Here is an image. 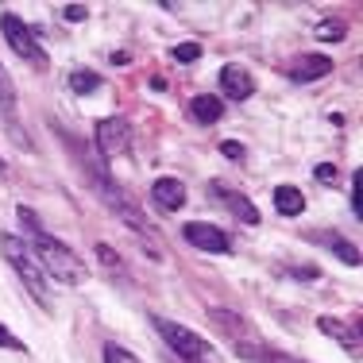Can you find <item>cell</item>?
Listing matches in <instances>:
<instances>
[{
	"mask_svg": "<svg viewBox=\"0 0 363 363\" xmlns=\"http://www.w3.org/2000/svg\"><path fill=\"white\" fill-rule=\"evenodd\" d=\"M0 252L8 255V263L16 267V274H20V282L28 286V294L39 301L43 309H50V294H47V279H43V267L31 259V252L23 247L20 236H4L0 240Z\"/></svg>",
	"mask_w": 363,
	"mask_h": 363,
	"instance_id": "obj_1",
	"label": "cell"
},
{
	"mask_svg": "<svg viewBox=\"0 0 363 363\" xmlns=\"http://www.w3.org/2000/svg\"><path fill=\"white\" fill-rule=\"evenodd\" d=\"M31 244H35L39 267H47L50 279L66 282V286L82 282V263L70 255V247H66V244H58L55 236H47V232H35V236H31Z\"/></svg>",
	"mask_w": 363,
	"mask_h": 363,
	"instance_id": "obj_2",
	"label": "cell"
},
{
	"mask_svg": "<svg viewBox=\"0 0 363 363\" xmlns=\"http://www.w3.org/2000/svg\"><path fill=\"white\" fill-rule=\"evenodd\" d=\"M0 31H4L8 47H12L16 55L23 58V62H31V66H39V70H47V55H43V47H39L35 31H31L28 23H23L20 16H16V12H4V16H0Z\"/></svg>",
	"mask_w": 363,
	"mask_h": 363,
	"instance_id": "obj_3",
	"label": "cell"
},
{
	"mask_svg": "<svg viewBox=\"0 0 363 363\" xmlns=\"http://www.w3.org/2000/svg\"><path fill=\"white\" fill-rule=\"evenodd\" d=\"M155 328H159V336L178 352L182 359H189V363L209 359V344H205L194 328H186V325H178V321H167V317H155Z\"/></svg>",
	"mask_w": 363,
	"mask_h": 363,
	"instance_id": "obj_4",
	"label": "cell"
},
{
	"mask_svg": "<svg viewBox=\"0 0 363 363\" xmlns=\"http://www.w3.org/2000/svg\"><path fill=\"white\" fill-rule=\"evenodd\" d=\"M93 140H97V151L105 155V159H116V155L132 143V124H128L124 116H105L97 124V132H93Z\"/></svg>",
	"mask_w": 363,
	"mask_h": 363,
	"instance_id": "obj_5",
	"label": "cell"
},
{
	"mask_svg": "<svg viewBox=\"0 0 363 363\" xmlns=\"http://www.w3.org/2000/svg\"><path fill=\"white\" fill-rule=\"evenodd\" d=\"M182 236H186L194 247L213 252V255H228L232 252V240L224 236V228H217V224H209V220H189L186 228H182Z\"/></svg>",
	"mask_w": 363,
	"mask_h": 363,
	"instance_id": "obj_6",
	"label": "cell"
},
{
	"mask_svg": "<svg viewBox=\"0 0 363 363\" xmlns=\"http://www.w3.org/2000/svg\"><path fill=\"white\" fill-rule=\"evenodd\" d=\"M220 89L228 101H247L255 93V77L244 70V66H220Z\"/></svg>",
	"mask_w": 363,
	"mask_h": 363,
	"instance_id": "obj_7",
	"label": "cell"
},
{
	"mask_svg": "<svg viewBox=\"0 0 363 363\" xmlns=\"http://www.w3.org/2000/svg\"><path fill=\"white\" fill-rule=\"evenodd\" d=\"M328 70H333V62H328L325 55H298L290 62V82L309 85V82H317V77H325Z\"/></svg>",
	"mask_w": 363,
	"mask_h": 363,
	"instance_id": "obj_8",
	"label": "cell"
},
{
	"mask_svg": "<svg viewBox=\"0 0 363 363\" xmlns=\"http://www.w3.org/2000/svg\"><path fill=\"white\" fill-rule=\"evenodd\" d=\"M151 201L167 213H178L182 205H186V186H182L178 178H159L151 186Z\"/></svg>",
	"mask_w": 363,
	"mask_h": 363,
	"instance_id": "obj_9",
	"label": "cell"
},
{
	"mask_svg": "<svg viewBox=\"0 0 363 363\" xmlns=\"http://www.w3.org/2000/svg\"><path fill=\"white\" fill-rule=\"evenodd\" d=\"M105 197H108V205H112V213H116L120 220L128 224V228H135V232H147V220H143V213L135 209L132 201H128L124 194H120L116 186H105Z\"/></svg>",
	"mask_w": 363,
	"mask_h": 363,
	"instance_id": "obj_10",
	"label": "cell"
},
{
	"mask_svg": "<svg viewBox=\"0 0 363 363\" xmlns=\"http://www.w3.org/2000/svg\"><path fill=\"white\" fill-rule=\"evenodd\" d=\"M317 328H321L325 336H333L340 348H348L352 356H359V333L352 325H344V321H336V317H317Z\"/></svg>",
	"mask_w": 363,
	"mask_h": 363,
	"instance_id": "obj_11",
	"label": "cell"
},
{
	"mask_svg": "<svg viewBox=\"0 0 363 363\" xmlns=\"http://www.w3.org/2000/svg\"><path fill=\"white\" fill-rule=\"evenodd\" d=\"M213 194L224 197V205L232 209V217H236L240 224H259V209L247 201L244 194H236V189H220V186H213Z\"/></svg>",
	"mask_w": 363,
	"mask_h": 363,
	"instance_id": "obj_12",
	"label": "cell"
},
{
	"mask_svg": "<svg viewBox=\"0 0 363 363\" xmlns=\"http://www.w3.org/2000/svg\"><path fill=\"white\" fill-rule=\"evenodd\" d=\"M220 112H224V105H220V97H213V93H201V97L189 101V116H194L197 124H217Z\"/></svg>",
	"mask_w": 363,
	"mask_h": 363,
	"instance_id": "obj_13",
	"label": "cell"
},
{
	"mask_svg": "<svg viewBox=\"0 0 363 363\" xmlns=\"http://www.w3.org/2000/svg\"><path fill=\"white\" fill-rule=\"evenodd\" d=\"M274 209L282 213V217H301L306 213V197H301L298 186H279L274 189Z\"/></svg>",
	"mask_w": 363,
	"mask_h": 363,
	"instance_id": "obj_14",
	"label": "cell"
},
{
	"mask_svg": "<svg viewBox=\"0 0 363 363\" xmlns=\"http://www.w3.org/2000/svg\"><path fill=\"white\" fill-rule=\"evenodd\" d=\"M236 352L252 363H306V359L282 356V352H271V348H263V344H236Z\"/></svg>",
	"mask_w": 363,
	"mask_h": 363,
	"instance_id": "obj_15",
	"label": "cell"
},
{
	"mask_svg": "<svg viewBox=\"0 0 363 363\" xmlns=\"http://www.w3.org/2000/svg\"><path fill=\"white\" fill-rule=\"evenodd\" d=\"M313 35L321 39V43H336V39L348 35V20H336V16H328V20H321V23L313 28Z\"/></svg>",
	"mask_w": 363,
	"mask_h": 363,
	"instance_id": "obj_16",
	"label": "cell"
},
{
	"mask_svg": "<svg viewBox=\"0 0 363 363\" xmlns=\"http://www.w3.org/2000/svg\"><path fill=\"white\" fill-rule=\"evenodd\" d=\"M70 89L82 93V97H89V93L101 89V77L93 74V70H74V74H70Z\"/></svg>",
	"mask_w": 363,
	"mask_h": 363,
	"instance_id": "obj_17",
	"label": "cell"
},
{
	"mask_svg": "<svg viewBox=\"0 0 363 363\" xmlns=\"http://www.w3.org/2000/svg\"><path fill=\"white\" fill-rule=\"evenodd\" d=\"M328 247H333V255L340 259V263H348V267H359V252L352 244H344V240H336V236H321Z\"/></svg>",
	"mask_w": 363,
	"mask_h": 363,
	"instance_id": "obj_18",
	"label": "cell"
},
{
	"mask_svg": "<svg viewBox=\"0 0 363 363\" xmlns=\"http://www.w3.org/2000/svg\"><path fill=\"white\" fill-rule=\"evenodd\" d=\"M213 321H217L228 336H236V344H244V321L240 317H232V313H220V309H213Z\"/></svg>",
	"mask_w": 363,
	"mask_h": 363,
	"instance_id": "obj_19",
	"label": "cell"
},
{
	"mask_svg": "<svg viewBox=\"0 0 363 363\" xmlns=\"http://www.w3.org/2000/svg\"><path fill=\"white\" fill-rule=\"evenodd\" d=\"M97 259H101V263H105V267H108V271H112V274H120V271H124V259H120L116 252H112V247H108V244H97Z\"/></svg>",
	"mask_w": 363,
	"mask_h": 363,
	"instance_id": "obj_20",
	"label": "cell"
},
{
	"mask_svg": "<svg viewBox=\"0 0 363 363\" xmlns=\"http://www.w3.org/2000/svg\"><path fill=\"white\" fill-rule=\"evenodd\" d=\"M105 363H140L128 348H120V344H105Z\"/></svg>",
	"mask_w": 363,
	"mask_h": 363,
	"instance_id": "obj_21",
	"label": "cell"
},
{
	"mask_svg": "<svg viewBox=\"0 0 363 363\" xmlns=\"http://www.w3.org/2000/svg\"><path fill=\"white\" fill-rule=\"evenodd\" d=\"M12 105H16V85L8 82L4 66H0V108H12Z\"/></svg>",
	"mask_w": 363,
	"mask_h": 363,
	"instance_id": "obj_22",
	"label": "cell"
},
{
	"mask_svg": "<svg viewBox=\"0 0 363 363\" xmlns=\"http://www.w3.org/2000/svg\"><path fill=\"white\" fill-rule=\"evenodd\" d=\"M174 58L178 62H197V58H201V43H178Z\"/></svg>",
	"mask_w": 363,
	"mask_h": 363,
	"instance_id": "obj_23",
	"label": "cell"
},
{
	"mask_svg": "<svg viewBox=\"0 0 363 363\" xmlns=\"http://www.w3.org/2000/svg\"><path fill=\"white\" fill-rule=\"evenodd\" d=\"M0 348H12V352H28V344H23V340H16V336L8 333L4 325H0Z\"/></svg>",
	"mask_w": 363,
	"mask_h": 363,
	"instance_id": "obj_24",
	"label": "cell"
},
{
	"mask_svg": "<svg viewBox=\"0 0 363 363\" xmlns=\"http://www.w3.org/2000/svg\"><path fill=\"white\" fill-rule=\"evenodd\" d=\"M62 16H66L70 23H82L85 16H89V8H85V4H66V8H62Z\"/></svg>",
	"mask_w": 363,
	"mask_h": 363,
	"instance_id": "obj_25",
	"label": "cell"
},
{
	"mask_svg": "<svg viewBox=\"0 0 363 363\" xmlns=\"http://www.w3.org/2000/svg\"><path fill=\"white\" fill-rule=\"evenodd\" d=\"M313 174H317V178H321V182H325V186H336V167H333V162H321V167H317V170H313Z\"/></svg>",
	"mask_w": 363,
	"mask_h": 363,
	"instance_id": "obj_26",
	"label": "cell"
},
{
	"mask_svg": "<svg viewBox=\"0 0 363 363\" xmlns=\"http://www.w3.org/2000/svg\"><path fill=\"white\" fill-rule=\"evenodd\" d=\"M220 151H224V155H228V159H236V162H240V159H244V147H240L236 140H224V143H220Z\"/></svg>",
	"mask_w": 363,
	"mask_h": 363,
	"instance_id": "obj_27",
	"label": "cell"
},
{
	"mask_svg": "<svg viewBox=\"0 0 363 363\" xmlns=\"http://www.w3.org/2000/svg\"><path fill=\"white\" fill-rule=\"evenodd\" d=\"M294 274L298 279H321V271H313V267H294Z\"/></svg>",
	"mask_w": 363,
	"mask_h": 363,
	"instance_id": "obj_28",
	"label": "cell"
},
{
	"mask_svg": "<svg viewBox=\"0 0 363 363\" xmlns=\"http://www.w3.org/2000/svg\"><path fill=\"white\" fill-rule=\"evenodd\" d=\"M8 174V167H4V159H0V178H4Z\"/></svg>",
	"mask_w": 363,
	"mask_h": 363,
	"instance_id": "obj_29",
	"label": "cell"
}]
</instances>
